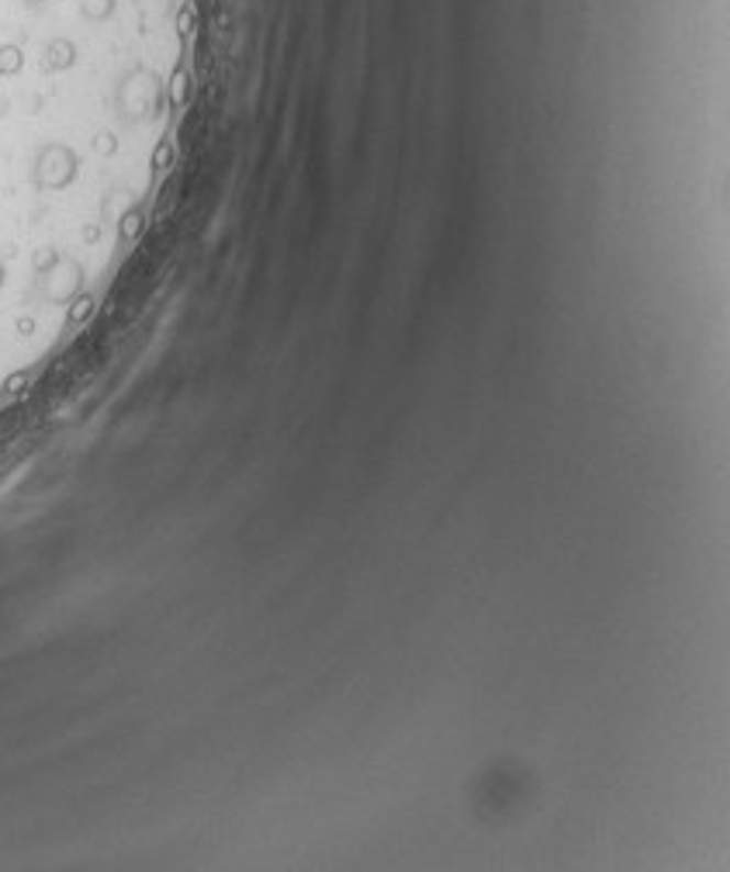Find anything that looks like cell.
Here are the masks:
<instances>
[{"mask_svg":"<svg viewBox=\"0 0 730 872\" xmlns=\"http://www.w3.org/2000/svg\"><path fill=\"white\" fill-rule=\"evenodd\" d=\"M18 66H21V53L14 45H4V49H0V74H14Z\"/></svg>","mask_w":730,"mask_h":872,"instance_id":"6da1fadb","label":"cell"}]
</instances>
